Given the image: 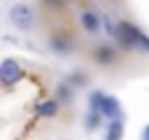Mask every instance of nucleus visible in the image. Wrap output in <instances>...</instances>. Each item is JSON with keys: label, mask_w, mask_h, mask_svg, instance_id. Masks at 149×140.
Wrapping results in <instances>:
<instances>
[{"label": "nucleus", "mask_w": 149, "mask_h": 140, "mask_svg": "<svg viewBox=\"0 0 149 140\" xmlns=\"http://www.w3.org/2000/svg\"><path fill=\"white\" fill-rule=\"evenodd\" d=\"M7 18H9L11 26L20 33H29L37 22V13L29 2H15V5H11Z\"/></svg>", "instance_id": "nucleus-2"}, {"label": "nucleus", "mask_w": 149, "mask_h": 140, "mask_svg": "<svg viewBox=\"0 0 149 140\" xmlns=\"http://www.w3.org/2000/svg\"><path fill=\"white\" fill-rule=\"evenodd\" d=\"M59 107L61 105L55 101V98H46V101H42V103L35 105V114L40 118H53V116L59 114Z\"/></svg>", "instance_id": "nucleus-8"}, {"label": "nucleus", "mask_w": 149, "mask_h": 140, "mask_svg": "<svg viewBox=\"0 0 149 140\" xmlns=\"http://www.w3.org/2000/svg\"><path fill=\"white\" fill-rule=\"evenodd\" d=\"M114 40L127 51H140L145 55H149V35L145 31H140L134 22L121 20L116 24V37Z\"/></svg>", "instance_id": "nucleus-1"}, {"label": "nucleus", "mask_w": 149, "mask_h": 140, "mask_svg": "<svg viewBox=\"0 0 149 140\" xmlns=\"http://www.w3.org/2000/svg\"><path fill=\"white\" fill-rule=\"evenodd\" d=\"M101 125H103V116L99 112H86V116H84L86 131H97V129H101Z\"/></svg>", "instance_id": "nucleus-12"}, {"label": "nucleus", "mask_w": 149, "mask_h": 140, "mask_svg": "<svg viewBox=\"0 0 149 140\" xmlns=\"http://www.w3.org/2000/svg\"><path fill=\"white\" fill-rule=\"evenodd\" d=\"M116 24L118 22H114L112 15H101V28L105 31L107 37H116Z\"/></svg>", "instance_id": "nucleus-14"}, {"label": "nucleus", "mask_w": 149, "mask_h": 140, "mask_svg": "<svg viewBox=\"0 0 149 140\" xmlns=\"http://www.w3.org/2000/svg\"><path fill=\"white\" fill-rule=\"evenodd\" d=\"M123 134H125V123H123V118H116V121L107 123L103 140H123Z\"/></svg>", "instance_id": "nucleus-10"}, {"label": "nucleus", "mask_w": 149, "mask_h": 140, "mask_svg": "<svg viewBox=\"0 0 149 140\" xmlns=\"http://www.w3.org/2000/svg\"><path fill=\"white\" fill-rule=\"evenodd\" d=\"M116 57H118L116 48L110 46V44H101V46H97V48L92 51V59L97 61L99 66H110V64H114V61H116Z\"/></svg>", "instance_id": "nucleus-6"}, {"label": "nucleus", "mask_w": 149, "mask_h": 140, "mask_svg": "<svg viewBox=\"0 0 149 140\" xmlns=\"http://www.w3.org/2000/svg\"><path fill=\"white\" fill-rule=\"evenodd\" d=\"M74 48H77V42L70 37V33L55 31V33H51V35H48V51H51L53 55L68 57Z\"/></svg>", "instance_id": "nucleus-4"}, {"label": "nucleus", "mask_w": 149, "mask_h": 140, "mask_svg": "<svg viewBox=\"0 0 149 140\" xmlns=\"http://www.w3.org/2000/svg\"><path fill=\"white\" fill-rule=\"evenodd\" d=\"M103 118L107 121H116V118H123V107H121V101L116 96H112V94H105L101 101V110H99Z\"/></svg>", "instance_id": "nucleus-5"}, {"label": "nucleus", "mask_w": 149, "mask_h": 140, "mask_svg": "<svg viewBox=\"0 0 149 140\" xmlns=\"http://www.w3.org/2000/svg\"><path fill=\"white\" fill-rule=\"evenodd\" d=\"M44 7H51V9H61L66 5V0H42Z\"/></svg>", "instance_id": "nucleus-15"}, {"label": "nucleus", "mask_w": 149, "mask_h": 140, "mask_svg": "<svg viewBox=\"0 0 149 140\" xmlns=\"http://www.w3.org/2000/svg\"><path fill=\"white\" fill-rule=\"evenodd\" d=\"M22 77H24V70L15 59L7 57V59L0 61V85L13 88V85H18L22 81Z\"/></svg>", "instance_id": "nucleus-3"}, {"label": "nucleus", "mask_w": 149, "mask_h": 140, "mask_svg": "<svg viewBox=\"0 0 149 140\" xmlns=\"http://www.w3.org/2000/svg\"><path fill=\"white\" fill-rule=\"evenodd\" d=\"M103 96H105V92H101V90H92L88 96V112H99L101 110V101Z\"/></svg>", "instance_id": "nucleus-13"}, {"label": "nucleus", "mask_w": 149, "mask_h": 140, "mask_svg": "<svg viewBox=\"0 0 149 140\" xmlns=\"http://www.w3.org/2000/svg\"><path fill=\"white\" fill-rule=\"evenodd\" d=\"M88 81H90V77H88V72H86L84 68H74L72 72L66 77L64 83H68L72 90H81V88H86V85H88Z\"/></svg>", "instance_id": "nucleus-9"}, {"label": "nucleus", "mask_w": 149, "mask_h": 140, "mask_svg": "<svg viewBox=\"0 0 149 140\" xmlns=\"http://www.w3.org/2000/svg\"><path fill=\"white\" fill-rule=\"evenodd\" d=\"M79 24L88 35H97L101 31V15L94 13V11H84L79 15Z\"/></svg>", "instance_id": "nucleus-7"}, {"label": "nucleus", "mask_w": 149, "mask_h": 140, "mask_svg": "<svg viewBox=\"0 0 149 140\" xmlns=\"http://www.w3.org/2000/svg\"><path fill=\"white\" fill-rule=\"evenodd\" d=\"M72 92L74 90L70 88L68 83H59L55 88V101L59 103V105H68V103L72 101Z\"/></svg>", "instance_id": "nucleus-11"}, {"label": "nucleus", "mask_w": 149, "mask_h": 140, "mask_svg": "<svg viewBox=\"0 0 149 140\" xmlns=\"http://www.w3.org/2000/svg\"><path fill=\"white\" fill-rule=\"evenodd\" d=\"M140 140H149V125L143 127V134H140Z\"/></svg>", "instance_id": "nucleus-16"}]
</instances>
